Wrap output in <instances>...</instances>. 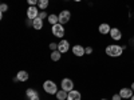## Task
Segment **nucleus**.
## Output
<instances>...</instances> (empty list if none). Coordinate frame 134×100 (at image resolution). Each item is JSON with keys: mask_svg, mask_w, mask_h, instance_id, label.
Wrapping results in <instances>:
<instances>
[{"mask_svg": "<svg viewBox=\"0 0 134 100\" xmlns=\"http://www.w3.org/2000/svg\"><path fill=\"white\" fill-rule=\"evenodd\" d=\"M98 31H99V33H102V35H107V33H110V31H111V27L107 23H102L98 27Z\"/></svg>", "mask_w": 134, "mask_h": 100, "instance_id": "9b49d317", "label": "nucleus"}, {"mask_svg": "<svg viewBox=\"0 0 134 100\" xmlns=\"http://www.w3.org/2000/svg\"><path fill=\"white\" fill-rule=\"evenodd\" d=\"M111 100H122V97H121L119 93H114V95H113V99H111Z\"/></svg>", "mask_w": 134, "mask_h": 100, "instance_id": "b1692460", "label": "nucleus"}, {"mask_svg": "<svg viewBox=\"0 0 134 100\" xmlns=\"http://www.w3.org/2000/svg\"><path fill=\"white\" fill-rule=\"evenodd\" d=\"M16 77H18L19 82H27L30 76H28V72H26V71H19Z\"/></svg>", "mask_w": 134, "mask_h": 100, "instance_id": "4468645a", "label": "nucleus"}, {"mask_svg": "<svg viewBox=\"0 0 134 100\" xmlns=\"http://www.w3.org/2000/svg\"><path fill=\"white\" fill-rule=\"evenodd\" d=\"M130 100H134V95H133V96H131V97H130Z\"/></svg>", "mask_w": 134, "mask_h": 100, "instance_id": "cd10ccee", "label": "nucleus"}, {"mask_svg": "<svg viewBox=\"0 0 134 100\" xmlns=\"http://www.w3.org/2000/svg\"><path fill=\"white\" fill-rule=\"evenodd\" d=\"M32 27L35 28V29H38V31L42 29V28H43V20H42L39 16H38L36 19H34V20H32Z\"/></svg>", "mask_w": 134, "mask_h": 100, "instance_id": "ddd939ff", "label": "nucleus"}, {"mask_svg": "<svg viewBox=\"0 0 134 100\" xmlns=\"http://www.w3.org/2000/svg\"><path fill=\"white\" fill-rule=\"evenodd\" d=\"M81 92L79 91H75V90H72V91H70L69 92V96H67V100H81Z\"/></svg>", "mask_w": 134, "mask_h": 100, "instance_id": "f8f14e48", "label": "nucleus"}, {"mask_svg": "<svg viewBox=\"0 0 134 100\" xmlns=\"http://www.w3.org/2000/svg\"><path fill=\"white\" fill-rule=\"evenodd\" d=\"M86 53L87 55H91L93 53V48L91 47H86Z\"/></svg>", "mask_w": 134, "mask_h": 100, "instance_id": "393cba45", "label": "nucleus"}, {"mask_svg": "<svg viewBox=\"0 0 134 100\" xmlns=\"http://www.w3.org/2000/svg\"><path fill=\"white\" fill-rule=\"evenodd\" d=\"M27 3H28V5H36L39 3V0H27Z\"/></svg>", "mask_w": 134, "mask_h": 100, "instance_id": "4be33fe9", "label": "nucleus"}, {"mask_svg": "<svg viewBox=\"0 0 134 100\" xmlns=\"http://www.w3.org/2000/svg\"><path fill=\"white\" fill-rule=\"evenodd\" d=\"M72 53L75 55V56L81 58V56H83V55L86 53V48H83L82 46H79V44H76V46L72 47Z\"/></svg>", "mask_w": 134, "mask_h": 100, "instance_id": "9d476101", "label": "nucleus"}, {"mask_svg": "<svg viewBox=\"0 0 134 100\" xmlns=\"http://www.w3.org/2000/svg\"><path fill=\"white\" fill-rule=\"evenodd\" d=\"M130 88H131V90H133V92H134V83H131V87H130Z\"/></svg>", "mask_w": 134, "mask_h": 100, "instance_id": "bb28decb", "label": "nucleus"}, {"mask_svg": "<svg viewBox=\"0 0 134 100\" xmlns=\"http://www.w3.org/2000/svg\"><path fill=\"white\" fill-rule=\"evenodd\" d=\"M39 17H40V19L43 20V19L48 17V15H47V14H46V12H44V11H43V12H40V14H39Z\"/></svg>", "mask_w": 134, "mask_h": 100, "instance_id": "5701e85b", "label": "nucleus"}, {"mask_svg": "<svg viewBox=\"0 0 134 100\" xmlns=\"http://www.w3.org/2000/svg\"><path fill=\"white\" fill-rule=\"evenodd\" d=\"M52 35L62 39V38L64 36V28H63V24L58 23V24L52 26Z\"/></svg>", "mask_w": 134, "mask_h": 100, "instance_id": "7ed1b4c3", "label": "nucleus"}, {"mask_svg": "<svg viewBox=\"0 0 134 100\" xmlns=\"http://www.w3.org/2000/svg\"><path fill=\"white\" fill-rule=\"evenodd\" d=\"M48 2H50V0H39V3H38L39 8H42V9H46V8L48 7Z\"/></svg>", "mask_w": 134, "mask_h": 100, "instance_id": "a211bd4d", "label": "nucleus"}, {"mask_svg": "<svg viewBox=\"0 0 134 100\" xmlns=\"http://www.w3.org/2000/svg\"><path fill=\"white\" fill-rule=\"evenodd\" d=\"M69 49H70V43L67 40H60L58 43V51H60L62 53H66Z\"/></svg>", "mask_w": 134, "mask_h": 100, "instance_id": "1a4fd4ad", "label": "nucleus"}, {"mask_svg": "<svg viewBox=\"0 0 134 100\" xmlns=\"http://www.w3.org/2000/svg\"><path fill=\"white\" fill-rule=\"evenodd\" d=\"M119 95H121V97L122 99H130L133 95H134V92H133V90L131 88H121V91L118 92Z\"/></svg>", "mask_w": 134, "mask_h": 100, "instance_id": "6e6552de", "label": "nucleus"}, {"mask_svg": "<svg viewBox=\"0 0 134 100\" xmlns=\"http://www.w3.org/2000/svg\"><path fill=\"white\" fill-rule=\"evenodd\" d=\"M74 2H81V0H74Z\"/></svg>", "mask_w": 134, "mask_h": 100, "instance_id": "c85d7f7f", "label": "nucleus"}, {"mask_svg": "<svg viewBox=\"0 0 134 100\" xmlns=\"http://www.w3.org/2000/svg\"><path fill=\"white\" fill-rule=\"evenodd\" d=\"M39 16V11H38V7L35 5H30L28 9H27V17L34 20V19H36Z\"/></svg>", "mask_w": 134, "mask_h": 100, "instance_id": "39448f33", "label": "nucleus"}, {"mask_svg": "<svg viewBox=\"0 0 134 100\" xmlns=\"http://www.w3.org/2000/svg\"><path fill=\"white\" fill-rule=\"evenodd\" d=\"M48 23L52 24V26L58 24V23H59V16H58V15H54V14L48 15Z\"/></svg>", "mask_w": 134, "mask_h": 100, "instance_id": "f3484780", "label": "nucleus"}, {"mask_svg": "<svg viewBox=\"0 0 134 100\" xmlns=\"http://www.w3.org/2000/svg\"><path fill=\"white\" fill-rule=\"evenodd\" d=\"M50 49H51V51H57V49H58V44H57V43H51V44H50Z\"/></svg>", "mask_w": 134, "mask_h": 100, "instance_id": "412c9836", "label": "nucleus"}, {"mask_svg": "<svg viewBox=\"0 0 134 100\" xmlns=\"http://www.w3.org/2000/svg\"><path fill=\"white\" fill-rule=\"evenodd\" d=\"M100 100H106V99H100Z\"/></svg>", "mask_w": 134, "mask_h": 100, "instance_id": "c756f323", "label": "nucleus"}, {"mask_svg": "<svg viewBox=\"0 0 134 100\" xmlns=\"http://www.w3.org/2000/svg\"><path fill=\"white\" fill-rule=\"evenodd\" d=\"M43 90L50 95H57V92H58L57 83H54L52 80H46L43 83Z\"/></svg>", "mask_w": 134, "mask_h": 100, "instance_id": "f03ea898", "label": "nucleus"}, {"mask_svg": "<svg viewBox=\"0 0 134 100\" xmlns=\"http://www.w3.org/2000/svg\"><path fill=\"white\" fill-rule=\"evenodd\" d=\"M59 16V23L60 24H66L67 21L70 20V17H71V14H70V11H62V12L58 15Z\"/></svg>", "mask_w": 134, "mask_h": 100, "instance_id": "423d86ee", "label": "nucleus"}, {"mask_svg": "<svg viewBox=\"0 0 134 100\" xmlns=\"http://www.w3.org/2000/svg\"><path fill=\"white\" fill-rule=\"evenodd\" d=\"M30 100H40V97H39V95H35V96L30 97Z\"/></svg>", "mask_w": 134, "mask_h": 100, "instance_id": "a878e982", "label": "nucleus"}, {"mask_svg": "<svg viewBox=\"0 0 134 100\" xmlns=\"http://www.w3.org/2000/svg\"><path fill=\"white\" fill-rule=\"evenodd\" d=\"M60 56H62V52L58 51V49L51 52V60H52V61H59V60H60Z\"/></svg>", "mask_w": 134, "mask_h": 100, "instance_id": "dca6fc26", "label": "nucleus"}, {"mask_svg": "<svg viewBox=\"0 0 134 100\" xmlns=\"http://www.w3.org/2000/svg\"><path fill=\"white\" fill-rule=\"evenodd\" d=\"M57 99L58 100H67V96H69V92L67 91H64V90H60V91H58L57 92Z\"/></svg>", "mask_w": 134, "mask_h": 100, "instance_id": "2eb2a0df", "label": "nucleus"}, {"mask_svg": "<svg viewBox=\"0 0 134 100\" xmlns=\"http://www.w3.org/2000/svg\"><path fill=\"white\" fill-rule=\"evenodd\" d=\"M60 85H62V90H64V91H67V92H70V91L74 90V83H72L71 79H69V77L63 79L62 83H60Z\"/></svg>", "mask_w": 134, "mask_h": 100, "instance_id": "20e7f679", "label": "nucleus"}, {"mask_svg": "<svg viewBox=\"0 0 134 100\" xmlns=\"http://www.w3.org/2000/svg\"><path fill=\"white\" fill-rule=\"evenodd\" d=\"M110 38L113 39V40H115V41H118V40H121L122 39V32H121V29H118V28H111V31H110Z\"/></svg>", "mask_w": 134, "mask_h": 100, "instance_id": "0eeeda50", "label": "nucleus"}, {"mask_svg": "<svg viewBox=\"0 0 134 100\" xmlns=\"http://www.w3.org/2000/svg\"><path fill=\"white\" fill-rule=\"evenodd\" d=\"M106 55L110 58H119L122 53H124V47L118 46V44H110V46L106 47L105 49Z\"/></svg>", "mask_w": 134, "mask_h": 100, "instance_id": "f257e3e1", "label": "nucleus"}, {"mask_svg": "<svg viewBox=\"0 0 134 100\" xmlns=\"http://www.w3.org/2000/svg\"><path fill=\"white\" fill-rule=\"evenodd\" d=\"M0 11H2V14H4V12H5V11H8V5L3 3L2 5H0Z\"/></svg>", "mask_w": 134, "mask_h": 100, "instance_id": "aec40b11", "label": "nucleus"}, {"mask_svg": "<svg viewBox=\"0 0 134 100\" xmlns=\"http://www.w3.org/2000/svg\"><path fill=\"white\" fill-rule=\"evenodd\" d=\"M26 93H27V96H28V97H32V96L38 95V92H36L35 90H32V88H28V90L26 91Z\"/></svg>", "mask_w": 134, "mask_h": 100, "instance_id": "6ab92c4d", "label": "nucleus"}]
</instances>
